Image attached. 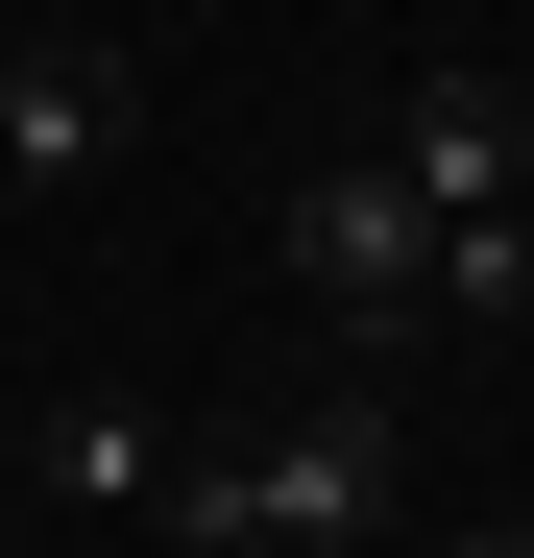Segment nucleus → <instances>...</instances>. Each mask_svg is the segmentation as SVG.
Here are the masks:
<instances>
[{"instance_id": "f257e3e1", "label": "nucleus", "mask_w": 534, "mask_h": 558, "mask_svg": "<svg viewBox=\"0 0 534 558\" xmlns=\"http://www.w3.org/2000/svg\"><path fill=\"white\" fill-rule=\"evenodd\" d=\"M146 534H170V558H365V534H389V389L340 364V389H292L243 461H170Z\"/></svg>"}, {"instance_id": "f03ea898", "label": "nucleus", "mask_w": 534, "mask_h": 558, "mask_svg": "<svg viewBox=\"0 0 534 558\" xmlns=\"http://www.w3.org/2000/svg\"><path fill=\"white\" fill-rule=\"evenodd\" d=\"M292 292L340 340H413V316H462V243H437V195L365 146V170H292Z\"/></svg>"}, {"instance_id": "7ed1b4c3", "label": "nucleus", "mask_w": 534, "mask_h": 558, "mask_svg": "<svg viewBox=\"0 0 534 558\" xmlns=\"http://www.w3.org/2000/svg\"><path fill=\"white\" fill-rule=\"evenodd\" d=\"M389 170L437 195V243H462V219H510V170H534V98H510V73H413V98H389Z\"/></svg>"}, {"instance_id": "20e7f679", "label": "nucleus", "mask_w": 534, "mask_h": 558, "mask_svg": "<svg viewBox=\"0 0 534 558\" xmlns=\"http://www.w3.org/2000/svg\"><path fill=\"white\" fill-rule=\"evenodd\" d=\"M98 146H122V49H0V170L25 195H73Z\"/></svg>"}, {"instance_id": "39448f33", "label": "nucleus", "mask_w": 534, "mask_h": 558, "mask_svg": "<svg viewBox=\"0 0 534 558\" xmlns=\"http://www.w3.org/2000/svg\"><path fill=\"white\" fill-rule=\"evenodd\" d=\"M25 461H49L73 510H170V461H195V437H170V413H122V389H73V413H49Z\"/></svg>"}, {"instance_id": "423d86ee", "label": "nucleus", "mask_w": 534, "mask_h": 558, "mask_svg": "<svg viewBox=\"0 0 534 558\" xmlns=\"http://www.w3.org/2000/svg\"><path fill=\"white\" fill-rule=\"evenodd\" d=\"M462 558H534V510H486V534H462Z\"/></svg>"}]
</instances>
